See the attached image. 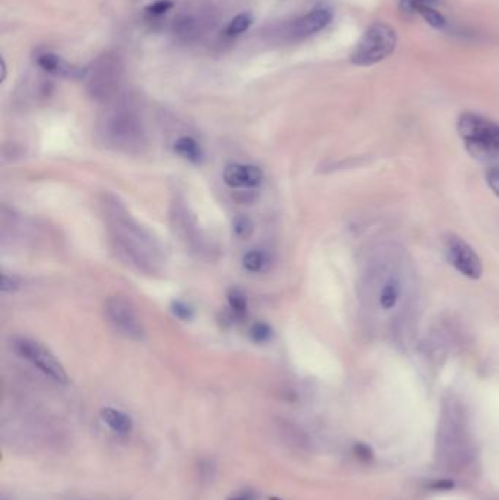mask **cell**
<instances>
[{"label":"cell","mask_w":499,"mask_h":500,"mask_svg":"<svg viewBox=\"0 0 499 500\" xmlns=\"http://www.w3.org/2000/svg\"><path fill=\"white\" fill-rule=\"evenodd\" d=\"M101 208L117 253L144 274H160L164 266V255L157 240L131 215L116 196L104 195Z\"/></svg>","instance_id":"obj_1"},{"label":"cell","mask_w":499,"mask_h":500,"mask_svg":"<svg viewBox=\"0 0 499 500\" xmlns=\"http://www.w3.org/2000/svg\"><path fill=\"white\" fill-rule=\"evenodd\" d=\"M103 142L120 153H141L145 145V130L142 120L131 105H114L103 116L98 125Z\"/></svg>","instance_id":"obj_2"},{"label":"cell","mask_w":499,"mask_h":500,"mask_svg":"<svg viewBox=\"0 0 499 500\" xmlns=\"http://www.w3.org/2000/svg\"><path fill=\"white\" fill-rule=\"evenodd\" d=\"M457 130L468 151L479 160L499 157V125L480 114L463 113L459 117Z\"/></svg>","instance_id":"obj_3"},{"label":"cell","mask_w":499,"mask_h":500,"mask_svg":"<svg viewBox=\"0 0 499 500\" xmlns=\"http://www.w3.org/2000/svg\"><path fill=\"white\" fill-rule=\"evenodd\" d=\"M397 47L396 29L387 22H373L350 54V62L356 66H372L382 62Z\"/></svg>","instance_id":"obj_4"},{"label":"cell","mask_w":499,"mask_h":500,"mask_svg":"<svg viewBox=\"0 0 499 500\" xmlns=\"http://www.w3.org/2000/svg\"><path fill=\"white\" fill-rule=\"evenodd\" d=\"M124 66L119 56L113 53L101 54L89 69H87V89L96 101L107 103L117 94L122 82Z\"/></svg>","instance_id":"obj_5"},{"label":"cell","mask_w":499,"mask_h":500,"mask_svg":"<svg viewBox=\"0 0 499 500\" xmlns=\"http://www.w3.org/2000/svg\"><path fill=\"white\" fill-rule=\"evenodd\" d=\"M12 345L13 350L22 358L28 360L40 372L50 377L52 381L60 385L68 384V374L64 366L60 365V361L41 342L27 337H17L13 338Z\"/></svg>","instance_id":"obj_6"},{"label":"cell","mask_w":499,"mask_h":500,"mask_svg":"<svg viewBox=\"0 0 499 500\" xmlns=\"http://www.w3.org/2000/svg\"><path fill=\"white\" fill-rule=\"evenodd\" d=\"M104 313L109 324L120 335L132 341L145 340L144 325L128 298L122 296H113L107 298L104 305Z\"/></svg>","instance_id":"obj_7"},{"label":"cell","mask_w":499,"mask_h":500,"mask_svg":"<svg viewBox=\"0 0 499 500\" xmlns=\"http://www.w3.org/2000/svg\"><path fill=\"white\" fill-rule=\"evenodd\" d=\"M444 252L447 261L459 274L468 280H479L483 272V265L476 250L460 236L448 233L444 237Z\"/></svg>","instance_id":"obj_8"},{"label":"cell","mask_w":499,"mask_h":500,"mask_svg":"<svg viewBox=\"0 0 499 500\" xmlns=\"http://www.w3.org/2000/svg\"><path fill=\"white\" fill-rule=\"evenodd\" d=\"M332 21V12L329 8L320 6L308 13L296 18L287 29V34L293 40H304L312 37L325 29Z\"/></svg>","instance_id":"obj_9"},{"label":"cell","mask_w":499,"mask_h":500,"mask_svg":"<svg viewBox=\"0 0 499 500\" xmlns=\"http://www.w3.org/2000/svg\"><path fill=\"white\" fill-rule=\"evenodd\" d=\"M173 224H174V230L179 233V236L186 240V243H189V246L193 250H205V240L201 236L200 227L196 224L195 217L189 212V208H186L185 205L181 204H174V211H173Z\"/></svg>","instance_id":"obj_10"},{"label":"cell","mask_w":499,"mask_h":500,"mask_svg":"<svg viewBox=\"0 0 499 500\" xmlns=\"http://www.w3.org/2000/svg\"><path fill=\"white\" fill-rule=\"evenodd\" d=\"M224 183L233 189H252L262 183V170L252 164H230L223 173Z\"/></svg>","instance_id":"obj_11"},{"label":"cell","mask_w":499,"mask_h":500,"mask_svg":"<svg viewBox=\"0 0 499 500\" xmlns=\"http://www.w3.org/2000/svg\"><path fill=\"white\" fill-rule=\"evenodd\" d=\"M441 0H401L400 9L407 13H419L431 26L436 29H445L448 21L440 10Z\"/></svg>","instance_id":"obj_12"},{"label":"cell","mask_w":499,"mask_h":500,"mask_svg":"<svg viewBox=\"0 0 499 500\" xmlns=\"http://www.w3.org/2000/svg\"><path fill=\"white\" fill-rule=\"evenodd\" d=\"M403 280L397 272H392V274L387 275L381 281L380 289H378L376 293L378 308L384 312L396 309L403 297Z\"/></svg>","instance_id":"obj_13"},{"label":"cell","mask_w":499,"mask_h":500,"mask_svg":"<svg viewBox=\"0 0 499 500\" xmlns=\"http://www.w3.org/2000/svg\"><path fill=\"white\" fill-rule=\"evenodd\" d=\"M37 63L41 69L54 75V77L70 78V79H81L87 77V69L73 66L69 62H66L65 59L53 53L40 54L37 59Z\"/></svg>","instance_id":"obj_14"},{"label":"cell","mask_w":499,"mask_h":500,"mask_svg":"<svg viewBox=\"0 0 499 500\" xmlns=\"http://www.w3.org/2000/svg\"><path fill=\"white\" fill-rule=\"evenodd\" d=\"M202 22L192 13H185L174 22V34L184 41H193L201 36Z\"/></svg>","instance_id":"obj_15"},{"label":"cell","mask_w":499,"mask_h":500,"mask_svg":"<svg viewBox=\"0 0 499 500\" xmlns=\"http://www.w3.org/2000/svg\"><path fill=\"white\" fill-rule=\"evenodd\" d=\"M101 420L119 434H128L132 430V418L124 411L116 410V408H103Z\"/></svg>","instance_id":"obj_16"},{"label":"cell","mask_w":499,"mask_h":500,"mask_svg":"<svg viewBox=\"0 0 499 500\" xmlns=\"http://www.w3.org/2000/svg\"><path fill=\"white\" fill-rule=\"evenodd\" d=\"M176 154H179L180 157H184L192 162H198L201 160V148L193 138L191 136H181V138L176 139L174 145H173Z\"/></svg>","instance_id":"obj_17"},{"label":"cell","mask_w":499,"mask_h":500,"mask_svg":"<svg viewBox=\"0 0 499 500\" xmlns=\"http://www.w3.org/2000/svg\"><path fill=\"white\" fill-rule=\"evenodd\" d=\"M252 22H253V20H252L251 13H246V12L239 13L229 22V25H227L225 34L229 37H237L240 34H244L251 28Z\"/></svg>","instance_id":"obj_18"},{"label":"cell","mask_w":499,"mask_h":500,"mask_svg":"<svg viewBox=\"0 0 499 500\" xmlns=\"http://www.w3.org/2000/svg\"><path fill=\"white\" fill-rule=\"evenodd\" d=\"M229 306L230 309L233 310L234 316L239 317V319H241V317H245L246 313H248V300H246V296L241 293L240 290L237 289H232L229 291Z\"/></svg>","instance_id":"obj_19"},{"label":"cell","mask_w":499,"mask_h":500,"mask_svg":"<svg viewBox=\"0 0 499 500\" xmlns=\"http://www.w3.org/2000/svg\"><path fill=\"white\" fill-rule=\"evenodd\" d=\"M267 264V257L261 250H251L244 256V268L249 272H261Z\"/></svg>","instance_id":"obj_20"},{"label":"cell","mask_w":499,"mask_h":500,"mask_svg":"<svg viewBox=\"0 0 499 500\" xmlns=\"http://www.w3.org/2000/svg\"><path fill=\"white\" fill-rule=\"evenodd\" d=\"M233 232L239 238H249L253 232V222L246 215H239L233 221Z\"/></svg>","instance_id":"obj_21"},{"label":"cell","mask_w":499,"mask_h":500,"mask_svg":"<svg viewBox=\"0 0 499 500\" xmlns=\"http://www.w3.org/2000/svg\"><path fill=\"white\" fill-rule=\"evenodd\" d=\"M251 337L255 342H267L272 337V329L267 324L258 322L251 328Z\"/></svg>","instance_id":"obj_22"},{"label":"cell","mask_w":499,"mask_h":500,"mask_svg":"<svg viewBox=\"0 0 499 500\" xmlns=\"http://www.w3.org/2000/svg\"><path fill=\"white\" fill-rule=\"evenodd\" d=\"M22 287V280L17 275H2V291L3 293H15Z\"/></svg>","instance_id":"obj_23"},{"label":"cell","mask_w":499,"mask_h":500,"mask_svg":"<svg viewBox=\"0 0 499 500\" xmlns=\"http://www.w3.org/2000/svg\"><path fill=\"white\" fill-rule=\"evenodd\" d=\"M172 312H173V315L176 317H179L180 321H191L192 316H193L192 309L188 305H185V303H181V301H174L173 303Z\"/></svg>","instance_id":"obj_24"},{"label":"cell","mask_w":499,"mask_h":500,"mask_svg":"<svg viewBox=\"0 0 499 500\" xmlns=\"http://www.w3.org/2000/svg\"><path fill=\"white\" fill-rule=\"evenodd\" d=\"M486 183L493 195L499 199V165L492 167L486 173Z\"/></svg>","instance_id":"obj_25"},{"label":"cell","mask_w":499,"mask_h":500,"mask_svg":"<svg viewBox=\"0 0 499 500\" xmlns=\"http://www.w3.org/2000/svg\"><path fill=\"white\" fill-rule=\"evenodd\" d=\"M170 8H172V3H170V2H167V0H161V2H157V3H154L153 6H151V8H149V12H153V13H164L165 10L170 9Z\"/></svg>","instance_id":"obj_26"},{"label":"cell","mask_w":499,"mask_h":500,"mask_svg":"<svg viewBox=\"0 0 499 500\" xmlns=\"http://www.w3.org/2000/svg\"><path fill=\"white\" fill-rule=\"evenodd\" d=\"M229 500H255V494L252 493V492H240V493H237V494H234V496H232Z\"/></svg>","instance_id":"obj_27"}]
</instances>
